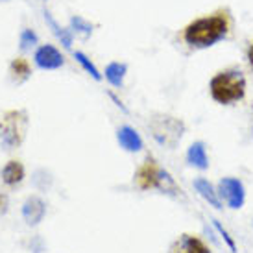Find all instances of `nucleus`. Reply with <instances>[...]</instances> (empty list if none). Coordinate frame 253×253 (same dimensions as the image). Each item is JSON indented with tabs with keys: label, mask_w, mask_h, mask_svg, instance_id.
Here are the masks:
<instances>
[{
	"label": "nucleus",
	"mask_w": 253,
	"mask_h": 253,
	"mask_svg": "<svg viewBox=\"0 0 253 253\" xmlns=\"http://www.w3.org/2000/svg\"><path fill=\"white\" fill-rule=\"evenodd\" d=\"M76 59L80 61V63H82V67H84L85 71L89 72V74H91V76L94 78V80H100L98 71L94 69V65H92L91 61H89V59H87V57H85L84 54H82V52H76Z\"/></svg>",
	"instance_id": "nucleus-18"
},
{
	"label": "nucleus",
	"mask_w": 253,
	"mask_h": 253,
	"mask_svg": "<svg viewBox=\"0 0 253 253\" xmlns=\"http://www.w3.org/2000/svg\"><path fill=\"white\" fill-rule=\"evenodd\" d=\"M24 177V167H22L19 161H9L2 170V181L13 187V185H19Z\"/></svg>",
	"instance_id": "nucleus-14"
},
{
	"label": "nucleus",
	"mask_w": 253,
	"mask_h": 253,
	"mask_svg": "<svg viewBox=\"0 0 253 253\" xmlns=\"http://www.w3.org/2000/svg\"><path fill=\"white\" fill-rule=\"evenodd\" d=\"M212 225H214V229L220 233V237L224 239V242L227 244V248L231 250V253H237V244H235V240H233V237H229V233H227L224 227H222V224H220L218 220H212Z\"/></svg>",
	"instance_id": "nucleus-16"
},
{
	"label": "nucleus",
	"mask_w": 253,
	"mask_h": 253,
	"mask_svg": "<svg viewBox=\"0 0 253 253\" xmlns=\"http://www.w3.org/2000/svg\"><path fill=\"white\" fill-rule=\"evenodd\" d=\"M72 26L76 28V32H80V34H84L85 37L89 36L92 32V26L91 24H87V22L84 21V19H80V17H76V19H72Z\"/></svg>",
	"instance_id": "nucleus-19"
},
{
	"label": "nucleus",
	"mask_w": 253,
	"mask_h": 253,
	"mask_svg": "<svg viewBox=\"0 0 253 253\" xmlns=\"http://www.w3.org/2000/svg\"><path fill=\"white\" fill-rule=\"evenodd\" d=\"M9 74H11V80H13L15 84H22V82H26L32 74V67H30L28 59H24V57H15L11 65H9Z\"/></svg>",
	"instance_id": "nucleus-13"
},
{
	"label": "nucleus",
	"mask_w": 253,
	"mask_h": 253,
	"mask_svg": "<svg viewBox=\"0 0 253 253\" xmlns=\"http://www.w3.org/2000/svg\"><path fill=\"white\" fill-rule=\"evenodd\" d=\"M231 28V22L225 13H214L192 21L183 30V39L194 48H207L222 41Z\"/></svg>",
	"instance_id": "nucleus-1"
},
{
	"label": "nucleus",
	"mask_w": 253,
	"mask_h": 253,
	"mask_svg": "<svg viewBox=\"0 0 253 253\" xmlns=\"http://www.w3.org/2000/svg\"><path fill=\"white\" fill-rule=\"evenodd\" d=\"M218 196L224 198L227 207L240 209L246 202V189L237 177H224L218 183Z\"/></svg>",
	"instance_id": "nucleus-5"
},
{
	"label": "nucleus",
	"mask_w": 253,
	"mask_h": 253,
	"mask_svg": "<svg viewBox=\"0 0 253 253\" xmlns=\"http://www.w3.org/2000/svg\"><path fill=\"white\" fill-rule=\"evenodd\" d=\"M170 253H211V250H209V246H207L200 237H194V235H181V237L172 244Z\"/></svg>",
	"instance_id": "nucleus-6"
},
{
	"label": "nucleus",
	"mask_w": 253,
	"mask_h": 253,
	"mask_svg": "<svg viewBox=\"0 0 253 253\" xmlns=\"http://www.w3.org/2000/svg\"><path fill=\"white\" fill-rule=\"evenodd\" d=\"M124 74H126V65L120 63H111L106 69V78L111 82L115 87H120L122 85V80H124Z\"/></svg>",
	"instance_id": "nucleus-15"
},
{
	"label": "nucleus",
	"mask_w": 253,
	"mask_h": 253,
	"mask_svg": "<svg viewBox=\"0 0 253 253\" xmlns=\"http://www.w3.org/2000/svg\"><path fill=\"white\" fill-rule=\"evenodd\" d=\"M36 63L41 69H48V71L50 69H59L63 65V56L52 44H44L36 52Z\"/></svg>",
	"instance_id": "nucleus-8"
},
{
	"label": "nucleus",
	"mask_w": 253,
	"mask_h": 253,
	"mask_svg": "<svg viewBox=\"0 0 253 253\" xmlns=\"http://www.w3.org/2000/svg\"><path fill=\"white\" fill-rule=\"evenodd\" d=\"M28 127V115L26 111H7L0 119V142L6 150H15L21 146L24 133Z\"/></svg>",
	"instance_id": "nucleus-3"
},
{
	"label": "nucleus",
	"mask_w": 253,
	"mask_h": 253,
	"mask_svg": "<svg viewBox=\"0 0 253 253\" xmlns=\"http://www.w3.org/2000/svg\"><path fill=\"white\" fill-rule=\"evenodd\" d=\"M7 211V196L0 192V214H4Z\"/></svg>",
	"instance_id": "nucleus-20"
},
{
	"label": "nucleus",
	"mask_w": 253,
	"mask_h": 253,
	"mask_svg": "<svg viewBox=\"0 0 253 253\" xmlns=\"http://www.w3.org/2000/svg\"><path fill=\"white\" fill-rule=\"evenodd\" d=\"M187 161H189V165H192V167H196L200 170H205L209 167V157H207L204 142L190 144L189 152H187Z\"/></svg>",
	"instance_id": "nucleus-12"
},
{
	"label": "nucleus",
	"mask_w": 253,
	"mask_h": 253,
	"mask_svg": "<svg viewBox=\"0 0 253 253\" xmlns=\"http://www.w3.org/2000/svg\"><path fill=\"white\" fill-rule=\"evenodd\" d=\"M44 214H46V204L41 198L32 196L22 205V216L28 225H37L44 218Z\"/></svg>",
	"instance_id": "nucleus-7"
},
{
	"label": "nucleus",
	"mask_w": 253,
	"mask_h": 253,
	"mask_svg": "<svg viewBox=\"0 0 253 253\" xmlns=\"http://www.w3.org/2000/svg\"><path fill=\"white\" fill-rule=\"evenodd\" d=\"M117 137H119L120 146L124 148V150H127V152H139L142 148V139L139 137V133L135 131L133 127L122 126L119 129Z\"/></svg>",
	"instance_id": "nucleus-10"
},
{
	"label": "nucleus",
	"mask_w": 253,
	"mask_h": 253,
	"mask_svg": "<svg viewBox=\"0 0 253 253\" xmlns=\"http://www.w3.org/2000/svg\"><path fill=\"white\" fill-rule=\"evenodd\" d=\"M248 61H250V65H252V69H253V42H252V46L248 48Z\"/></svg>",
	"instance_id": "nucleus-21"
},
{
	"label": "nucleus",
	"mask_w": 253,
	"mask_h": 253,
	"mask_svg": "<svg viewBox=\"0 0 253 253\" xmlns=\"http://www.w3.org/2000/svg\"><path fill=\"white\" fill-rule=\"evenodd\" d=\"M194 189L198 190V194L204 198L205 202H209V204L214 207V209H222V202H220V196H218V192L214 190L211 183L204 179V177H198L196 181H194Z\"/></svg>",
	"instance_id": "nucleus-11"
},
{
	"label": "nucleus",
	"mask_w": 253,
	"mask_h": 253,
	"mask_svg": "<svg viewBox=\"0 0 253 253\" xmlns=\"http://www.w3.org/2000/svg\"><path fill=\"white\" fill-rule=\"evenodd\" d=\"M36 42H37V36L32 32V30H24V32L21 34V48L22 50H30Z\"/></svg>",
	"instance_id": "nucleus-17"
},
{
	"label": "nucleus",
	"mask_w": 253,
	"mask_h": 253,
	"mask_svg": "<svg viewBox=\"0 0 253 253\" xmlns=\"http://www.w3.org/2000/svg\"><path fill=\"white\" fill-rule=\"evenodd\" d=\"M157 170H159V167H157V163L154 161V157H148L146 161H144V165L139 169L137 176H135V181L139 185V189H142V190L154 189Z\"/></svg>",
	"instance_id": "nucleus-9"
},
{
	"label": "nucleus",
	"mask_w": 253,
	"mask_h": 253,
	"mask_svg": "<svg viewBox=\"0 0 253 253\" xmlns=\"http://www.w3.org/2000/svg\"><path fill=\"white\" fill-rule=\"evenodd\" d=\"M150 131L161 146L172 150L181 141L185 124L179 119L170 117V115H155L154 119L150 120Z\"/></svg>",
	"instance_id": "nucleus-4"
},
{
	"label": "nucleus",
	"mask_w": 253,
	"mask_h": 253,
	"mask_svg": "<svg viewBox=\"0 0 253 253\" xmlns=\"http://www.w3.org/2000/svg\"><path fill=\"white\" fill-rule=\"evenodd\" d=\"M211 98L216 104L231 106L235 102L244 98L246 94V78L239 69H227L218 72L209 84Z\"/></svg>",
	"instance_id": "nucleus-2"
}]
</instances>
